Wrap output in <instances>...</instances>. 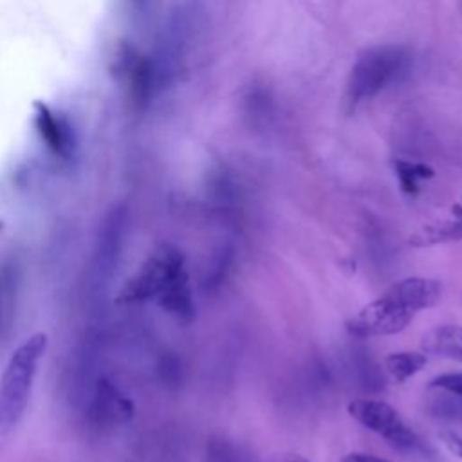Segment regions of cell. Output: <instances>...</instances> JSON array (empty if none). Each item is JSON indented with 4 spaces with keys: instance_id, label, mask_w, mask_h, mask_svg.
<instances>
[{
    "instance_id": "1",
    "label": "cell",
    "mask_w": 462,
    "mask_h": 462,
    "mask_svg": "<svg viewBox=\"0 0 462 462\" xmlns=\"http://www.w3.org/2000/svg\"><path fill=\"white\" fill-rule=\"evenodd\" d=\"M440 294L442 287L437 280L420 276L399 280L350 318L346 328L357 337L397 334L411 323L417 312L433 307Z\"/></svg>"
},
{
    "instance_id": "2",
    "label": "cell",
    "mask_w": 462,
    "mask_h": 462,
    "mask_svg": "<svg viewBox=\"0 0 462 462\" xmlns=\"http://www.w3.org/2000/svg\"><path fill=\"white\" fill-rule=\"evenodd\" d=\"M49 337L45 332L31 334L9 356L0 375V440L7 439L22 420L40 361L45 356Z\"/></svg>"
},
{
    "instance_id": "3",
    "label": "cell",
    "mask_w": 462,
    "mask_h": 462,
    "mask_svg": "<svg viewBox=\"0 0 462 462\" xmlns=\"http://www.w3.org/2000/svg\"><path fill=\"white\" fill-rule=\"evenodd\" d=\"M410 65L411 54L402 45H379L359 54L346 83L350 106L377 96L388 85L404 78Z\"/></svg>"
},
{
    "instance_id": "4",
    "label": "cell",
    "mask_w": 462,
    "mask_h": 462,
    "mask_svg": "<svg viewBox=\"0 0 462 462\" xmlns=\"http://www.w3.org/2000/svg\"><path fill=\"white\" fill-rule=\"evenodd\" d=\"M182 273H186L184 254L171 244H161L146 256L134 276L125 282L116 301H155Z\"/></svg>"
},
{
    "instance_id": "5",
    "label": "cell",
    "mask_w": 462,
    "mask_h": 462,
    "mask_svg": "<svg viewBox=\"0 0 462 462\" xmlns=\"http://www.w3.org/2000/svg\"><path fill=\"white\" fill-rule=\"evenodd\" d=\"M348 413L365 428L381 435L397 449H413L419 444L417 435L404 424L399 413L384 401L356 399L348 402Z\"/></svg>"
},
{
    "instance_id": "6",
    "label": "cell",
    "mask_w": 462,
    "mask_h": 462,
    "mask_svg": "<svg viewBox=\"0 0 462 462\" xmlns=\"http://www.w3.org/2000/svg\"><path fill=\"white\" fill-rule=\"evenodd\" d=\"M125 217L126 215L123 206H114L103 218L92 260V273L96 282H105L117 263L123 245Z\"/></svg>"
},
{
    "instance_id": "7",
    "label": "cell",
    "mask_w": 462,
    "mask_h": 462,
    "mask_svg": "<svg viewBox=\"0 0 462 462\" xmlns=\"http://www.w3.org/2000/svg\"><path fill=\"white\" fill-rule=\"evenodd\" d=\"M90 411L97 422L125 424L134 415V402L125 393H121L119 388L114 386L108 379H99L94 388Z\"/></svg>"
},
{
    "instance_id": "8",
    "label": "cell",
    "mask_w": 462,
    "mask_h": 462,
    "mask_svg": "<svg viewBox=\"0 0 462 462\" xmlns=\"http://www.w3.org/2000/svg\"><path fill=\"white\" fill-rule=\"evenodd\" d=\"M457 240H462V200L453 206L451 215L446 220L430 224L410 236L413 247H431Z\"/></svg>"
},
{
    "instance_id": "9",
    "label": "cell",
    "mask_w": 462,
    "mask_h": 462,
    "mask_svg": "<svg viewBox=\"0 0 462 462\" xmlns=\"http://www.w3.org/2000/svg\"><path fill=\"white\" fill-rule=\"evenodd\" d=\"M420 350L424 354L440 356L462 363V327L439 325L430 328L420 337Z\"/></svg>"
},
{
    "instance_id": "10",
    "label": "cell",
    "mask_w": 462,
    "mask_h": 462,
    "mask_svg": "<svg viewBox=\"0 0 462 462\" xmlns=\"http://www.w3.org/2000/svg\"><path fill=\"white\" fill-rule=\"evenodd\" d=\"M155 303L166 310L168 314L175 316L179 321H191L195 318V303L189 289V276L182 273L157 300Z\"/></svg>"
},
{
    "instance_id": "11",
    "label": "cell",
    "mask_w": 462,
    "mask_h": 462,
    "mask_svg": "<svg viewBox=\"0 0 462 462\" xmlns=\"http://www.w3.org/2000/svg\"><path fill=\"white\" fill-rule=\"evenodd\" d=\"M34 108H36V126L40 135L47 143V146L60 155H69L72 150V137H70L69 126L60 119H56L47 105L36 103Z\"/></svg>"
},
{
    "instance_id": "12",
    "label": "cell",
    "mask_w": 462,
    "mask_h": 462,
    "mask_svg": "<svg viewBox=\"0 0 462 462\" xmlns=\"http://www.w3.org/2000/svg\"><path fill=\"white\" fill-rule=\"evenodd\" d=\"M426 365V356L424 352H393L384 359V366L390 372V375L397 381L402 383L408 377L415 375L417 372H420Z\"/></svg>"
},
{
    "instance_id": "13",
    "label": "cell",
    "mask_w": 462,
    "mask_h": 462,
    "mask_svg": "<svg viewBox=\"0 0 462 462\" xmlns=\"http://www.w3.org/2000/svg\"><path fill=\"white\" fill-rule=\"evenodd\" d=\"M393 170L399 179V186L406 195H417L419 182L433 177V170L422 162H408L402 159H395Z\"/></svg>"
},
{
    "instance_id": "14",
    "label": "cell",
    "mask_w": 462,
    "mask_h": 462,
    "mask_svg": "<svg viewBox=\"0 0 462 462\" xmlns=\"http://www.w3.org/2000/svg\"><path fill=\"white\" fill-rule=\"evenodd\" d=\"M428 411L442 420H462V397L444 390V393L430 399Z\"/></svg>"
},
{
    "instance_id": "15",
    "label": "cell",
    "mask_w": 462,
    "mask_h": 462,
    "mask_svg": "<svg viewBox=\"0 0 462 462\" xmlns=\"http://www.w3.org/2000/svg\"><path fill=\"white\" fill-rule=\"evenodd\" d=\"M208 462H254V460L245 455H240V451L226 439H211L208 442Z\"/></svg>"
},
{
    "instance_id": "16",
    "label": "cell",
    "mask_w": 462,
    "mask_h": 462,
    "mask_svg": "<svg viewBox=\"0 0 462 462\" xmlns=\"http://www.w3.org/2000/svg\"><path fill=\"white\" fill-rule=\"evenodd\" d=\"M431 388H440L462 397V372H449V374L437 375L431 381Z\"/></svg>"
},
{
    "instance_id": "17",
    "label": "cell",
    "mask_w": 462,
    "mask_h": 462,
    "mask_svg": "<svg viewBox=\"0 0 462 462\" xmlns=\"http://www.w3.org/2000/svg\"><path fill=\"white\" fill-rule=\"evenodd\" d=\"M439 437H440V440L446 444V448L453 455L462 458V437L457 431H453V430H440Z\"/></svg>"
},
{
    "instance_id": "18",
    "label": "cell",
    "mask_w": 462,
    "mask_h": 462,
    "mask_svg": "<svg viewBox=\"0 0 462 462\" xmlns=\"http://www.w3.org/2000/svg\"><path fill=\"white\" fill-rule=\"evenodd\" d=\"M341 462H388V460L379 458L370 453H348L341 458Z\"/></svg>"
},
{
    "instance_id": "19",
    "label": "cell",
    "mask_w": 462,
    "mask_h": 462,
    "mask_svg": "<svg viewBox=\"0 0 462 462\" xmlns=\"http://www.w3.org/2000/svg\"><path fill=\"white\" fill-rule=\"evenodd\" d=\"M282 462H309L305 457H301V455H298V453H291V455H287V457H283V460Z\"/></svg>"
},
{
    "instance_id": "20",
    "label": "cell",
    "mask_w": 462,
    "mask_h": 462,
    "mask_svg": "<svg viewBox=\"0 0 462 462\" xmlns=\"http://www.w3.org/2000/svg\"><path fill=\"white\" fill-rule=\"evenodd\" d=\"M132 2H135V4H141V5H143V4H146L148 0H132Z\"/></svg>"
}]
</instances>
